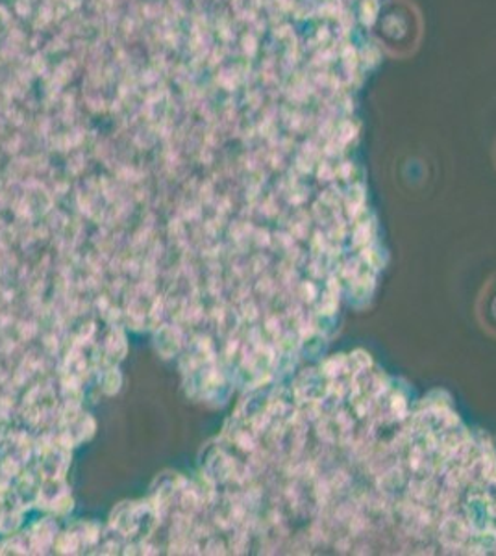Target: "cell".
Returning <instances> with one entry per match:
<instances>
[{
	"mask_svg": "<svg viewBox=\"0 0 496 556\" xmlns=\"http://www.w3.org/2000/svg\"><path fill=\"white\" fill-rule=\"evenodd\" d=\"M493 443H495V451H496V440H495V442H493Z\"/></svg>",
	"mask_w": 496,
	"mask_h": 556,
	"instance_id": "3",
	"label": "cell"
},
{
	"mask_svg": "<svg viewBox=\"0 0 496 556\" xmlns=\"http://www.w3.org/2000/svg\"><path fill=\"white\" fill-rule=\"evenodd\" d=\"M476 317L482 329L496 338V273L485 282L476 303Z\"/></svg>",
	"mask_w": 496,
	"mask_h": 556,
	"instance_id": "2",
	"label": "cell"
},
{
	"mask_svg": "<svg viewBox=\"0 0 496 556\" xmlns=\"http://www.w3.org/2000/svg\"><path fill=\"white\" fill-rule=\"evenodd\" d=\"M288 553L496 555V451L443 393L364 351L314 362L282 401Z\"/></svg>",
	"mask_w": 496,
	"mask_h": 556,
	"instance_id": "1",
	"label": "cell"
}]
</instances>
